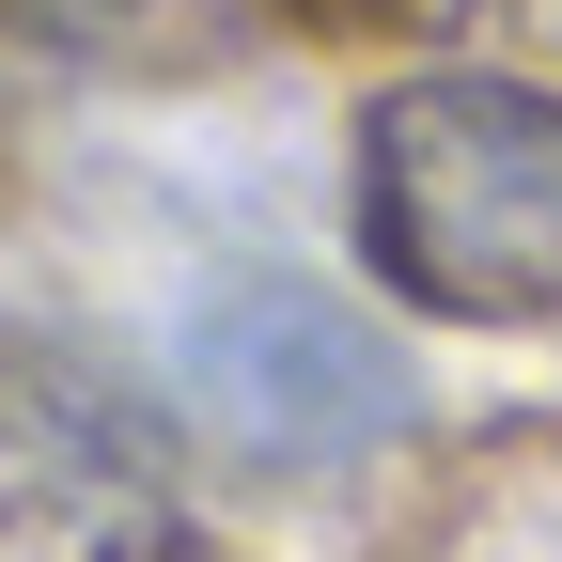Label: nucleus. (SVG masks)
<instances>
[{"instance_id": "1", "label": "nucleus", "mask_w": 562, "mask_h": 562, "mask_svg": "<svg viewBox=\"0 0 562 562\" xmlns=\"http://www.w3.org/2000/svg\"><path fill=\"white\" fill-rule=\"evenodd\" d=\"M360 266L422 313H562V94L438 63L360 110Z\"/></svg>"}, {"instance_id": "2", "label": "nucleus", "mask_w": 562, "mask_h": 562, "mask_svg": "<svg viewBox=\"0 0 562 562\" xmlns=\"http://www.w3.org/2000/svg\"><path fill=\"white\" fill-rule=\"evenodd\" d=\"M172 391H188V422L235 469H360V453L406 438V406H422L406 360H391V328L344 297V281L266 266V250H235L172 313Z\"/></svg>"}, {"instance_id": "3", "label": "nucleus", "mask_w": 562, "mask_h": 562, "mask_svg": "<svg viewBox=\"0 0 562 562\" xmlns=\"http://www.w3.org/2000/svg\"><path fill=\"white\" fill-rule=\"evenodd\" d=\"M422 562H562V469H531V484H501V501H469Z\"/></svg>"}, {"instance_id": "4", "label": "nucleus", "mask_w": 562, "mask_h": 562, "mask_svg": "<svg viewBox=\"0 0 562 562\" xmlns=\"http://www.w3.org/2000/svg\"><path fill=\"white\" fill-rule=\"evenodd\" d=\"M125 16H140V0H0V32H47V47H94Z\"/></svg>"}]
</instances>
